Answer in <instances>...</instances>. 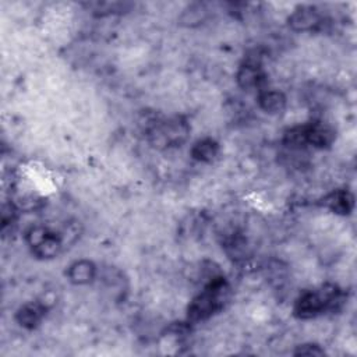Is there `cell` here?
<instances>
[{"mask_svg": "<svg viewBox=\"0 0 357 357\" xmlns=\"http://www.w3.org/2000/svg\"><path fill=\"white\" fill-rule=\"evenodd\" d=\"M229 284L223 276H213L205 284L204 290L197 294L188 308H187V319L188 322H199L211 318L213 314L219 312L225 301L227 300Z\"/></svg>", "mask_w": 357, "mask_h": 357, "instance_id": "1", "label": "cell"}, {"mask_svg": "<svg viewBox=\"0 0 357 357\" xmlns=\"http://www.w3.org/2000/svg\"><path fill=\"white\" fill-rule=\"evenodd\" d=\"M340 301V289L333 283H325L318 289L301 293L294 301L293 314L300 319L315 318L333 310Z\"/></svg>", "mask_w": 357, "mask_h": 357, "instance_id": "2", "label": "cell"}, {"mask_svg": "<svg viewBox=\"0 0 357 357\" xmlns=\"http://www.w3.org/2000/svg\"><path fill=\"white\" fill-rule=\"evenodd\" d=\"M335 138L336 132L329 124L314 120L287 130L283 139L290 146L311 145L314 148H326L332 145Z\"/></svg>", "mask_w": 357, "mask_h": 357, "instance_id": "3", "label": "cell"}, {"mask_svg": "<svg viewBox=\"0 0 357 357\" xmlns=\"http://www.w3.org/2000/svg\"><path fill=\"white\" fill-rule=\"evenodd\" d=\"M190 134V126L183 117H172L156 123L149 131L151 142L158 148L180 146Z\"/></svg>", "mask_w": 357, "mask_h": 357, "instance_id": "4", "label": "cell"}, {"mask_svg": "<svg viewBox=\"0 0 357 357\" xmlns=\"http://www.w3.org/2000/svg\"><path fill=\"white\" fill-rule=\"evenodd\" d=\"M26 244L38 258H54L63 248V238L57 231L45 226H32L25 234Z\"/></svg>", "mask_w": 357, "mask_h": 357, "instance_id": "5", "label": "cell"}, {"mask_svg": "<svg viewBox=\"0 0 357 357\" xmlns=\"http://www.w3.org/2000/svg\"><path fill=\"white\" fill-rule=\"evenodd\" d=\"M236 79L237 84L245 91H257L259 93L266 89V74L257 60H247L244 64H241Z\"/></svg>", "mask_w": 357, "mask_h": 357, "instance_id": "6", "label": "cell"}, {"mask_svg": "<svg viewBox=\"0 0 357 357\" xmlns=\"http://www.w3.org/2000/svg\"><path fill=\"white\" fill-rule=\"evenodd\" d=\"M322 24V15L312 6H301L289 17V26L294 31H315Z\"/></svg>", "mask_w": 357, "mask_h": 357, "instance_id": "7", "label": "cell"}, {"mask_svg": "<svg viewBox=\"0 0 357 357\" xmlns=\"http://www.w3.org/2000/svg\"><path fill=\"white\" fill-rule=\"evenodd\" d=\"M46 311L47 307L42 301H29L17 310L15 321L25 329H35L45 318Z\"/></svg>", "mask_w": 357, "mask_h": 357, "instance_id": "8", "label": "cell"}, {"mask_svg": "<svg viewBox=\"0 0 357 357\" xmlns=\"http://www.w3.org/2000/svg\"><path fill=\"white\" fill-rule=\"evenodd\" d=\"M324 205L337 215H349L354 208V197L349 190H335L324 198Z\"/></svg>", "mask_w": 357, "mask_h": 357, "instance_id": "9", "label": "cell"}, {"mask_svg": "<svg viewBox=\"0 0 357 357\" xmlns=\"http://www.w3.org/2000/svg\"><path fill=\"white\" fill-rule=\"evenodd\" d=\"M96 276V266L89 259H78L67 269V278L73 284H88Z\"/></svg>", "mask_w": 357, "mask_h": 357, "instance_id": "10", "label": "cell"}, {"mask_svg": "<svg viewBox=\"0 0 357 357\" xmlns=\"http://www.w3.org/2000/svg\"><path fill=\"white\" fill-rule=\"evenodd\" d=\"M286 96L280 91L275 89H265L258 93V105L259 107L269 113V114H278L282 113L286 107Z\"/></svg>", "mask_w": 357, "mask_h": 357, "instance_id": "11", "label": "cell"}, {"mask_svg": "<svg viewBox=\"0 0 357 357\" xmlns=\"http://www.w3.org/2000/svg\"><path fill=\"white\" fill-rule=\"evenodd\" d=\"M219 153V144L212 138L198 139L191 148V156L198 162H211Z\"/></svg>", "mask_w": 357, "mask_h": 357, "instance_id": "12", "label": "cell"}, {"mask_svg": "<svg viewBox=\"0 0 357 357\" xmlns=\"http://www.w3.org/2000/svg\"><path fill=\"white\" fill-rule=\"evenodd\" d=\"M325 351L318 344H303L294 351L297 356H322Z\"/></svg>", "mask_w": 357, "mask_h": 357, "instance_id": "13", "label": "cell"}]
</instances>
